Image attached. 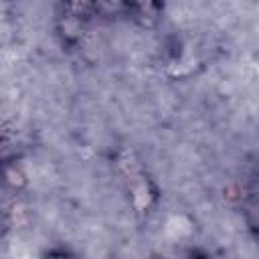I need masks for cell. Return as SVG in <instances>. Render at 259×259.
<instances>
[{
    "mask_svg": "<svg viewBox=\"0 0 259 259\" xmlns=\"http://www.w3.org/2000/svg\"><path fill=\"white\" fill-rule=\"evenodd\" d=\"M188 259H210V257H208L204 251H198V249H196V251H190Z\"/></svg>",
    "mask_w": 259,
    "mask_h": 259,
    "instance_id": "52a82bcc",
    "label": "cell"
},
{
    "mask_svg": "<svg viewBox=\"0 0 259 259\" xmlns=\"http://www.w3.org/2000/svg\"><path fill=\"white\" fill-rule=\"evenodd\" d=\"M243 221L247 229L259 239V192H249L243 196Z\"/></svg>",
    "mask_w": 259,
    "mask_h": 259,
    "instance_id": "277c9868",
    "label": "cell"
},
{
    "mask_svg": "<svg viewBox=\"0 0 259 259\" xmlns=\"http://www.w3.org/2000/svg\"><path fill=\"white\" fill-rule=\"evenodd\" d=\"M40 259H75L67 249H63V247H53V249H49Z\"/></svg>",
    "mask_w": 259,
    "mask_h": 259,
    "instance_id": "8992f818",
    "label": "cell"
},
{
    "mask_svg": "<svg viewBox=\"0 0 259 259\" xmlns=\"http://www.w3.org/2000/svg\"><path fill=\"white\" fill-rule=\"evenodd\" d=\"M99 16L97 2H63L59 4L57 18H55V30L63 47H77L85 32L89 22Z\"/></svg>",
    "mask_w": 259,
    "mask_h": 259,
    "instance_id": "7a4b0ae2",
    "label": "cell"
},
{
    "mask_svg": "<svg viewBox=\"0 0 259 259\" xmlns=\"http://www.w3.org/2000/svg\"><path fill=\"white\" fill-rule=\"evenodd\" d=\"M164 12L158 2H121V16L132 18L142 26H154Z\"/></svg>",
    "mask_w": 259,
    "mask_h": 259,
    "instance_id": "3957f363",
    "label": "cell"
},
{
    "mask_svg": "<svg viewBox=\"0 0 259 259\" xmlns=\"http://www.w3.org/2000/svg\"><path fill=\"white\" fill-rule=\"evenodd\" d=\"M4 180H6V186H12L16 192H20L26 184V174L18 162H14V164L6 162L4 164Z\"/></svg>",
    "mask_w": 259,
    "mask_h": 259,
    "instance_id": "5b68a950",
    "label": "cell"
},
{
    "mask_svg": "<svg viewBox=\"0 0 259 259\" xmlns=\"http://www.w3.org/2000/svg\"><path fill=\"white\" fill-rule=\"evenodd\" d=\"M113 168L119 176V182L127 194L134 212L140 217L152 212L158 202V186L144 168L140 156L132 148L121 146L113 156Z\"/></svg>",
    "mask_w": 259,
    "mask_h": 259,
    "instance_id": "6da1fadb",
    "label": "cell"
}]
</instances>
